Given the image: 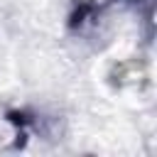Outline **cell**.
Returning <instances> with one entry per match:
<instances>
[{
  "label": "cell",
  "instance_id": "cell-1",
  "mask_svg": "<svg viewBox=\"0 0 157 157\" xmlns=\"http://www.w3.org/2000/svg\"><path fill=\"white\" fill-rule=\"evenodd\" d=\"M101 10H103V5H98L96 0H76L74 7H71V12H69L66 27L71 32H81V29H86L88 25H93L98 20Z\"/></svg>",
  "mask_w": 157,
  "mask_h": 157
},
{
  "label": "cell",
  "instance_id": "cell-2",
  "mask_svg": "<svg viewBox=\"0 0 157 157\" xmlns=\"http://www.w3.org/2000/svg\"><path fill=\"white\" fill-rule=\"evenodd\" d=\"M7 123H12L15 125V135H17V147L20 145H25V140H27V135H29V128H32V118L25 113V110H7Z\"/></svg>",
  "mask_w": 157,
  "mask_h": 157
},
{
  "label": "cell",
  "instance_id": "cell-3",
  "mask_svg": "<svg viewBox=\"0 0 157 157\" xmlns=\"http://www.w3.org/2000/svg\"><path fill=\"white\" fill-rule=\"evenodd\" d=\"M123 2H130V5H137V7H140V5L145 2L147 7H152V0H123Z\"/></svg>",
  "mask_w": 157,
  "mask_h": 157
}]
</instances>
